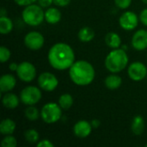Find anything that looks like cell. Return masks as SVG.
I'll return each instance as SVG.
<instances>
[{"mask_svg":"<svg viewBox=\"0 0 147 147\" xmlns=\"http://www.w3.org/2000/svg\"><path fill=\"white\" fill-rule=\"evenodd\" d=\"M49 65L57 71H65L76 61V55L72 47L65 42L53 44L47 53Z\"/></svg>","mask_w":147,"mask_h":147,"instance_id":"1","label":"cell"},{"mask_svg":"<svg viewBox=\"0 0 147 147\" xmlns=\"http://www.w3.org/2000/svg\"><path fill=\"white\" fill-rule=\"evenodd\" d=\"M69 77L78 86L90 85L95 79L96 71L91 63L87 60H76L69 68Z\"/></svg>","mask_w":147,"mask_h":147,"instance_id":"2","label":"cell"},{"mask_svg":"<svg viewBox=\"0 0 147 147\" xmlns=\"http://www.w3.org/2000/svg\"><path fill=\"white\" fill-rule=\"evenodd\" d=\"M129 58L123 48L112 49L105 58L104 65L110 73H120L128 65Z\"/></svg>","mask_w":147,"mask_h":147,"instance_id":"3","label":"cell"},{"mask_svg":"<svg viewBox=\"0 0 147 147\" xmlns=\"http://www.w3.org/2000/svg\"><path fill=\"white\" fill-rule=\"evenodd\" d=\"M22 19L27 25L37 27L45 21V11L40 5L32 3L24 7L22 12Z\"/></svg>","mask_w":147,"mask_h":147,"instance_id":"4","label":"cell"},{"mask_svg":"<svg viewBox=\"0 0 147 147\" xmlns=\"http://www.w3.org/2000/svg\"><path fill=\"white\" fill-rule=\"evenodd\" d=\"M62 109L56 102H47L40 110V118L47 124H53L62 118Z\"/></svg>","mask_w":147,"mask_h":147,"instance_id":"5","label":"cell"},{"mask_svg":"<svg viewBox=\"0 0 147 147\" xmlns=\"http://www.w3.org/2000/svg\"><path fill=\"white\" fill-rule=\"evenodd\" d=\"M42 97L41 89L40 87L28 85L23 88L20 93V99L21 102L26 105H35L37 104Z\"/></svg>","mask_w":147,"mask_h":147,"instance_id":"6","label":"cell"},{"mask_svg":"<svg viewBox=\"0 0 147 147\" xmlns=\"http://www.w3.org/2000/svg\"><path fill=\"white\" fill-rule=\"evenodd\" d=\"M16 72L17 78L24 83H30L36 77V68L34 64L28 61L19 63Z\"/></svg>","mask_w":147,"mask_h":147,"instance_id":"7","label":"cell"},{"mask_svg":"<svg viewBox=\"0 0 147 147\" xmlns=\"http://www.w3.org/2000/svg\"><path fill=\"white\" fill-rule=\"evenodd\" d=\"M37 83L39 87L47 92H52L55 90L59 85V80L57 77L51 72L44 71L38 77Z\"/></svg>","mask_w":147,"mask_h":147,"instance_id":"8","label":"cell"},{"mask_svg":"<svg viewBox=\"0 0 147 147\" xmlns=\"http://www.w3.org/2000/svg\"><path fill=\"white\" fill-rule=\"evenodd\" d=\"M24 45L27 48L32 51L41 49L45 44V39L41 33L38 31H30L24 36Z\"/></svg>","mask_w":147,"mask_h":147,"instance_id":"9","label":"cell"},{"mask_svg":"<svg viewBox=\"0 0 147 147\" xmlns=\"http://www.w3.org/2000/svg\"><path fill=\"white\" fill-rule=\"evenodd\" d=\"M127 75L134 82H140L147 76L146 65L140 61H134L127 67Z\"/></svg>","mask_w":147,"mask_h":147,"instance_id":"10","label":"cell"},{"mask_svg":"<svg viewBox=\"0 0 147 147\" xmlns=\"http://www.w3.org/2000/svg\"><path fill=\"white\" fill-rule=\"evenodd\" d=\"M139 22V16L134 11L130 10H127L124 13H122L119 18V24L121 28L126 31L134 30L138 27Z\"/></svg>","mask_w":147,"mask_h":147,"instance_id":"11","label":"cell"},{"mask_svg":"<svg viewBox=\"0 0 147 147\" xmlns=\"http://www.w3.org/2000/svg\"><path fill=\"white\" fill-rule=\"evenodd\" d=\"M92 129L93 127L90 121L86 120H80L74 124L72 131L76 137L79 139H85L90 135Z\"/></svg>","mask_w":147,"mask_h":147,"instance_id":"12","label":"cell"},{"mask_svg":"<svg viewBox=\"0 0 147 147\" xmlns=\"http://www.w3.org/2000/svg\"><path fill=\"white\" fill-rule=\"evenodd\" d=\"M131 44L133 48L137 51L146 50L147 48V30H137L132 37Z\"/></svg>","mask_w":147,"mask_h":147,"instance_id":"13","label":"cell"},{"mask_svg":"<svg viewBox=\"0 0 147 147\" xmlns=\"http://www.w3.org/2000/svg\"><path fill=\"white\" fill-rule=\"evenodd\" d=\"M16 85V78L14 75L6 73L0 78V90L2 93L11 91Z\"/></svg>","mask_w":147,"mask_h":147,"instance_id":"14","label":"cell"},{"mask_svg":"<svg viewBox=\"0 0 147 147\" xmlns=\"http://www.w3.org/2000/svg\"><path fill=\"white\" fill-rule=\"evenodd\" d=\"M62 19L61 11L56 7H49L47 8L45 11V21L51 25H54L59 23Z\"/></svg>","mask_w":147,"mask_h":147,"instance_id":"15","label":"cell"},{"mask_svg":"<svg viewBox=\"0 0 147 147\" xmlns=\"http://www.w3.org/2000/svg\"><path fill=\"white\" fill-rule=\"evenodd\" d=\"M21 99L12 92H6L2 97V103L4 108L8 109H15L20 104Z\"/></svg>","mask_w":147,"mask_h":147,"instance_id":"16","label":"cell"},{"mask_svg":"<svg viewBox=\"0 0 147 147\" xmlns=\"http://www.w3.org/2000/svg\"><path fill=\"white\" fill-rule=\"evenodd\" d=\"M105 86L111 90L119 89L122 84V78L117 73H111L106 77L104 80Z\"/></svg>","mask_w":147,"mask_h":147,"instance_id":"17","label":"cell"},{"mask_svg":"<svg viewBox=\"0 0 147 147\" xmlns=\"http://www.w3.org/2000/svg\"><path fill=\"white\" fill-rule=\"evenodd\" d=\"M146 123L144 118L141 115L134 116L131 123V131L133 132V134L136 136H140L144 133Z\"/></svg>","mask_w":147,"mask_h":147,"instance_id":"18","label":"cell"},{"mask_svg":"<svg viewBox=\"0 0 147 147\" xmlns=\"http://www.w3.org/2000/svg\"><path fill=\"white\" fill-rule=\"evenodd\" d=\"M105 43L111 49L120 48L121 46V38L115 32H109L105 35Z\"/></svg>","mask_w":147,"mask_h":147,"instance_id":"19","label":"cell"},{"mask_svg":"<svg viewBox=\"0 0 147 147\" xmlns=\"http://www.w3.org/2000/svg\"><path fill=\"white\" fill-rule=\"evenodd\" d=\"M16 124L10 118L3 119L0 123V133L3 135L13 134L14 132L16 131Z\"/></svg>","mask_w":147,"mask_h":147,"instance_id":"20","label":"cell"},{"mask_svg":"<svg viewBox=\"0 0 147 147\" xmlns=\"http://www.w3.org/2000/svg\"><path fill=\"white\" fill-rule=\"evenodd\" d=\"M96 33L94 29L90 27H83L79 29L78 37L81 42L87 43L91 41L95 38Z\"/></svg>","mask_w":147,"mask_h":147,"instance_id":"21","label":"cell"},{"mask_svg":"<svg viewBox=\"0 0 147 147\" xmlns=\"http://www.w3.org/2000/svg\"><path fill=\"white\" fill-rule=\"evenodd\" d=\"M14 28L12 20L7 16H0V33L2 34H9Z\"/></svg>","mask_w":147,"mask_h":147,"instance_id":"22","label":"cell"},{"mask_svg":"<svg viewBox=\"0 0 147 147\" xmlns=\"http://www.w3.org/2000/svg\"><path fill=\"white\" fill-rule=\"evenodd\" d=\"M58 103L63 110H68L72 107V105L74 103V100L71 94L65 93V94H62L59 97Z\"/></svg>","mask_w":147,"mask_h":147,"instance_id":"23","label":"cell"},{"mask_svg":"<svg viewBox=\"0 0 147 147\" xmlns=\"http://www.w3.org/2000/svg\"><path fill=\"white\" fill-rule=\"evenodd\" d=\"M24 115L27 120L30 121H35L40 117V111H39V109L34 107V105L27 106L24 110Z\"/></svg>","mask_w":147,"mask_h":147,"instance_id":"24","label":"cell"},{"mask_svg":"<svg viewBox=\"0 0 147 147\" xmlns=\"http://www.w3.org/2000/svg\"><path fill=\"white\" fill-rule=\"evenodd\" d=\"M24 138L25 140L30 144H37L40 140V134L35 129H28L24 132Z\"/></svg>","mask_w":147,"mask_h":147,"instance_id":"25","label":"cell"},{"mask_svg":"<svg viewBox=\"0 0 147 147\" xmlns=\"http://www.w3.org/2000/svg\"><path fill=\"white\" fill-rule=\"evenodd\" d=\"M1 146L3 147H16L17 140L12 135H4V138L1 141Z\"/></svg>","mask_w":147,"mask_h":147,"instance_id":"26","label":"cell"},{"mask_svg":"<svg viewBox=\"0 0 147 147\" xmlns=\"http://www.w3.org/2000/svg\"><path fill=\"white\" fill-rule=\"evenodd\" d=\"M10 56H11L10 50L5 46H2L0 47V61H1V63H5V62L9 61L10 59Z\"/></svg>","mask_w":147,"mask_h":147,"instance_id":"27","label":"cell"},{"mask_svg":"<svg viewBox=\"0 0 147 147\" xmlns=\"http://www.w3.org/2000/svg\"><path fill=\"white\" fill-rule=\"evenodd\" d=\"M133 0H114L115 4L117 8L121 9H127L132 4Z\"/></svg>","mask_w":147,"mask_h":147,"instance_id":"28","label":"cell"},{"mask_svg":"<svg viewBox=\"0 0 147 147\" xmlns=\"http://www.w3.org/2000/svg\"><path fill=\"white\" fill-rule=\"evenodd\" d=\"M139 17H140V22L145 25L146 27H147V8L142 9L139 15Z\"/></svg>","mask_w":147,"mask_h":147,"instance_id":"29","label":"cell"},{"mask_svg":"<svg viewBox=\"0 0 147 147\" xmlns=\"http://www.w3.org/2000/svg\"><path fill=\"white\" fill-rule=\"evenodd\" d=\"M36 146L37 147H53L54 145L53 143H52L49 140H47V139H44V140H39L36 144Z\"/></svg>","mask_w":147,"mask_h":147,"instance_id":"30","label":"cell"},{"mask_svg":"<svg viewBox=\"0 0 147 147\" xmlns=\"http://www.w3.org/2000/svg\"><path fill=\"white\" fill-rule=\"evenodd\" d=\"M13 1H14L17 5L25 7V6H28V5H29V4L34 3L37 0H13Z\"/></svg>","mask_w":147,"mask_h":147,"instance_id":"31","label":"cell"},{"mask_svg":"<svg viewBox=\"0 0 147 147\" xmlns=\"http://www.w3.org/2000/svg\"><path fill=\"white\" fill-rule=\"evenodd\" d=\"M37 3L42 8H49L53 3V0H37Z\"/></svg>","mask_w":147,"mask_h":147,"instance_id":"32","label":"cell"},{"mask_svg":"<svg viewBox=\"0 0 147 147\" xmlns=\"http://www.w3.org/2000/svg\"><path fill=\"white\" fill-rule=\"evenodd\" d=\"M71 0H53V3L58 7H65L69 5Z\"/></svg>","mask_w":147,"mask_h":147,"instance_id":"33","label":"cell"},{"mask_svg":"<svg viewBox=\"0 0 147 147\" xmlns=\"http://www.w3.org/2000/svg\"><path fill=\"white\" fill-rule=\"evenodd\" d=\"M90 123H91V126H92L93 129H96V128H98L101 126V121L98 119H93L90 121Z\"/></svg>","mask_w":147,"mask_h":147,"instance_id":"34","label":"cell"},{"mask_svg":"<svg viewBox=\"0 0 147 147\" xmlns=\"http://www.w3.org/2000/svg\"><path fill=\"white\" fill-rule=\"evenodd\" d=\"M18 68V64L16 63V62H12L9 65V69L11 71H16Z\"/></svg>","mask_w":147,"mask_h":147,"instance_id":"35","label":"cell"},{"mask_svg":"<svg viewBox=\"0 0 147 147\" xmlns=\"http://www.w3.org/2000/svg\"><path fill=\"white\" fill-rule=\"evenodd\" d=\"M7 16V11L4 8H2L1 9V16Z\"/></svg>","mask_w":147,"mask_h":147,"instance_id":"36","label":"cell"},{"mask_svg":"<svg viewBox=\"0 0 147 147\" xmlns=\"http://www.w3.org/2000/svg\"><path fill=\"white\" fill-rule=\"evenodd\" d=\"M141 1H142L145 4H147V0H141Z\"/></svg>","mask_w":147,"mask_h":147,"instance_id":"37","label":"cell"},{"mask_svg":"<svg viewBox=\"0 0 147 147\" xmlns=\"http://www.w3.org/2000/svg\"><path fill=\"white\" fill-rule=\"evenodd\" d=\"M146 147H147V144H146Z\"/></svg>","mask_w":147,"mask_h":147,"instance_id":"38","label":"cell"}]
</instances>
